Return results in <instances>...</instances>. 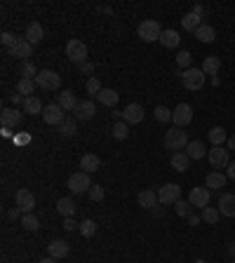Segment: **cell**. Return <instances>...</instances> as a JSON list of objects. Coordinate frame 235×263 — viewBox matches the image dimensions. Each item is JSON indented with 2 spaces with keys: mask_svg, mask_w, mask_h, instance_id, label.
<instances>
[{
  "mask_svg": "<svg viewBox=\"0 0 235 263\" xmlns=\"http://www.w3.org/2000/svg\"><path fill=\"white\" fill-rule=\"evenodd\" d=\"M186 146H188V137H186V132H183L181 127H172V129L165 132V148L179 153V150H183Z\"/></svg>",
  "mask_w": 235,
  "mask_h": 263,
  "instance_id": "cell-1",
  "label": "cell"
},
{
  "mask_svg": "<svg viewBox=\"0 0 235 263\" xmlns=\"http://www.w3.org/2000/svg\"><path fill=\"white\" fill-rule=\"evenodd\" d=\"M179 75H181V85L188 92H198V89L205 87L203 68H188V71H183V73H179Z\"/></svg>",
  "mask_w": 235,
  "mask_h": 263,
  "instance_id": "cell-2",
  "label": "cell"
},
{
  "mask_svg": "<svg viewBox=\"0 0 235 263\" xmlns=\"http://www.w3.org/2000/svg\"><path fill=\"white\" fill-rule=\"evenodd\" d=\"M66 57H68L71 63L83 66V63L87 61V45L83 40H68V45H66Z\"/></svg>",
  "mask_w": 235,
  "mask_h": 263,
  "instance_id": "cell-3",
  "label": "cell"
},
{
  "mask_svg": "<svg viewBox=\"0 0 235 263\" xmlns=\"http://www.w3.org/2000/svg\"><path fill=\"white\" fill-rule=\"evenodd\" d=\"M160 35H162V29H160V24H158L155 19H144L139 24V38L144 42L160 40Z\"/></svg>",
  "mask_w": 235,
  "mask_h": 263,
  "instance_id": "cell-4",
  "label": "cell"
},
{
  "mask_svg": "<svg viewBox=\"0 0 235 263\" xmlns=\"http://www.w3.org/2000/svg\"><path fill=\"white\" fill-rule=\"evenodd\" d=\"M68 188H71V193H75V195H80V193H89V188H92V181H89V174L87 172H75V174H71L68 176Z\"/></svg>",
  "mask_w": 235,
  "mask_h": 263,
  "instance_id": "cell-5",
  "label": "cell"
},
{
  "mask_svg": "<svg viewBox=\"0 0 235 263\" xmlns=\"http://www.w3.org/2000/svg\"><path fill=\"white\" fill-rule=\"evenodd\" d=\"M181 200V186L179 183H165L160 190H158V202L160 205H176Z\"/></svg>",
  "mask_w": 235,
  "mask_h": 263,
  "instance_id": "cell-6",
  "label": "cell"
},
{
  "mask_svg": "<svg viewBox=\"0 0 235 263\" xmlns=\"http://www.w3.org/2000/svg\"><path fill=\"white\" fill-rule=\"evenodd\" d=\"M35 85L45 92H54V89L61 87V75L54 73V71H40L38 78H35Z\"/></svg>",
  "mask_w": 235,
  "mask_h": 263,
  "instance_id": "cell-7",
  "label": "cell"
},
{
  "mask_svg": "<svg viewBox=\"0 0 235 263\" xmlns=\"http://www.w3.org/2000/svg\"><path fill=\"white\" fill-rule=\"evenodd\" d=\"M66 111L61 108V106L57 104H50V106H45V111H43V120L47 122V125H52V127H61V122L66 120Z\"/></svg>",
  "mask_w": 235,
  "mask_h": 263,
  "instance_id": "cell-8",
  "label": "cell"
},
{
  "mask_svg": "<svg viewBox=\"0 0 235 263\" xmlns=\"http://www.w3.org/2000/svg\"><path fill=\"white\" fill-rule=\"evenodd\" d=\"M209 200H212V190L207 186H198V188H191V195H188V202H191L195 209L203 211L205 207H209Z\"/></svg>",
  "mask_w": 235,
  "mask_h": 263,
  "instance_id": "cell-9",
  "label": "cell"
},
{
  "mask_svg": "<svg viewBox=\"0 0 235 263\" xmlns=\"http://www.w3.org/2000/svg\"><path fill=\"white\" fill-rule=\"evenodd\" d=\"M207 160H209V165H212L216 172H221L231 165V158H228V150L224 146H214L209 153H207Z\"/></svg>",
  "mask_w": 235,
  "mask_h": 263,
  "instance_id": "cell-10",
  "label": "cell"
},
{
  "mask_svg": "<svg viewBox=\"0 0 235 263\" xmlns=\"http://www.w3.org/2000/svg\"><path fill=\"white\" fill-rule=\"evenodd\" d=\"M191 120H193V108L188 104H179L174 111H172V122H174V127H186V125H191Z\"/></svg>",
  "mask_w": 235,
  "mask_h": 263,
  "instance_id": "cell-11",
  "label": "cell"
},
{
  "mask_svg": "<svg viewBox=\"0 0 235 263\" xmlns=\"http://www.w3.org/2000/svg\"><path fill=\"white\" fill-rule=\"evenodd\" d=\"M22 111L19 108H2L0 111V125L5 127V129H12V127H17V125H22Z\"/></svg>",
  "mask_w": 235,
  "mask_h": 263,
  "instance_id": "cell-12",
  "label": "cell"
},
{
  "mask_svg": "<svg viewBox=\"0 0 235 263\" xmlns=\"http://www.w3.org/2000/svg\"><path fill=\"white\" fill-rule=\"evenodd\" d=\"M14 200H17V207H19L24 214H31L33 207H35V195H33L29 188H19V190H17Z\"/></svg>",
  "mask_w": 235,
  "mask_h": 263,
  "instance_id": "cell-13",
  "label": "cell"
},
{
  "mask_svg": "<svg viewBox=\"0 0 235 263\" xmlns=\"http://www.w3.org/2000/svg\"><path fill=\"white\" fill-rule=\"evenodd\" d=\"M122 120L127 125H139L144 120V106L141 104H127V108L122 111Z\"/></svg>",
  "mask_w": 235,
  "mask_h": 263,
  "instance_id": "cell-14",
  "label": "cell"
},
{
  "mask_svg": "<svg viewBox=\"0 0 235 263\" xmlns=\"http://www.w3.org/2000/svg\"><path fill=\"white\" fill-rule=\"evenodd\" d=\"M96 113V108L94 104L89 101V99H83V101H78V106H75V111H73V117L75 120H92Z\"/></svg>",
  "mask_w": 235,
  "mask_h": 263,
  "instance_id": "cell-15",
  "label": "cell"
},
{
  "mask_svg": "<svg viewBox=\"0 0 235 263\" xmlns=\"http://www.w3.org/2000/svg\"><path fill=\"white\" fill-rule=\"evenodd\" d=\"M33 52V45L26 38H19L17 40V45L10 50V57H14V59H24V61H29V57H31Z\"/></svg>",
  "mask_w": 235,
  "mask_h": 263,
  "instance_id": "cell-16",
  "label": "cell"
},
{
  "mask_svg": "<svg viewBox=\"0 0 235 263\" xmlns=\"http://www.w3.org/2000/svg\"><path fill=\"white\" fill-rule=\"evenodd\" d=\"M68 252H71V247H68V242H64V240H54V242L47 244V256H52V259H66L68 256Z\"/></svg>",
  "mask_w": 235,
  "mask_h": 263,
  "instance_id": "cell-17",
  "label": "cell"
},
{
  "mask_svg": "<svg viewBox=\"0 0 235 263\" xmlns=\"http://www.w3.org/2000/svg\"><path fill=\"white\" fill-rule=\"evenodd\" d=\"M219 211L228 216V219H233L235 216V195L233 193H221V198H219Z\"/></svg>",
  "mask_w": 235,
  "mask_h": 263,
  "instance_id": "cell-18",
  "label": "cell"
},
{
  "mask_svg": "<svg viewBox=\"0 0 235 263\" xmlns=\"http://www.w3.org/2000/svg\"><path fill=\"white\" fill-rule=\"evenodd\" d=\"M57 104L61 106L66 113H73L75 106H78V99H75V94L71 89H64V92H59V96H57Z\"/></svg>",
  "mask_w": 235,
  "mask_h": 263,
  "instance_id": "cell-19",
  "label": "cell"
},
{
  "mask_svg": "<svg viewBox=\"0 0 235 263\" xmlns=\"http://www.w3.org/2000/svg\"><path fill=\"white\" fill-rule=\"evenodd\" d=\"M179 42H181V35H179V31H174V29L162 31V35H160V45H162V47L174 50V47H179Z\"/></svg>",
  "mask_w": 235,
  "mask_h": 263,
  "instance_id": "cell-20",
  "label": "cell"
},
{
  "mask_svg": "<svg viewBox=\"0 0 235 263\" xmlns=\"http://www.w3.org/2000/svg\"><path fill=\"white\" fill-rule=\"evenodd\" d=\"M99 167H101V160H99V155H94V153H87V155L80 158V169L87 172V174H94Z\"/></svg>",
  "mask_w": 235,
  "mask_h": 263,
  "instance_id": "cell-21",
  "label": "cell"
},
{
  "mask_svg": "<svg viewBox=\"0 0 235 263\" xmlns=\"http://www.w3.org/2000/svg\"><path fill=\"white\" fill-rule=\"evenodd\" d=\"M226 181H228V176H226L224 172H209L205 186H207L209 190H219V188H224L226 186Z\"/></svg>",
  "mask_w": 235,
  "mask_h": 263,
  "instance_id": "cell-22",
  "label": "cell"
},
{
  "mask_svg": "<svg viewBox=\"0 0 235 263\" xmlns=\"http://www.w3.org/2000/svg\"><path fill=\"white\" fill-rule=\"evenodd\" d=\"M43 35H45L43 26H40L38 21H33V24H29V26H26V35H24V38L31 42V45H38V42L43 40Z\"/></svg>",
  "mask_w": 235,
  "mask_h": 263,
  "instance_id": "cell-23",
  "label": "cell"
},
{
  "mask_svg": "<svg viewBox=\"0 0 235 263\" xmlns=\"http://www.w3.org/2000/svg\"><path fill=\"white\" fill-rule=\"evenodd\" d=\"M181 26H183V31H191L195 33L200 26H203V17H198L195 12H188V14H183V19H181Z\"/></svg>",
  "mask_w": 235,
  "mask_h": 263,
  "instance_id": "cell-24",
  "label": "cell"
},
{
  "mask_svg": "<svg viewBox=\"0 0 235 263\" xmlns=\"http://www.w3.org/2000/svg\"><path fill=\"white\" fill-rule=\"evenodd\" d=\"M45 106L40 104V99L38 96H26V101H24V113H29V116H43Z\"/></svg>",
  "mask_w": 235,
  "mask_h": 263,
  "instance_id": "cell-25",
  "label": "cell"
},
{
  "mask_svg": "<svg viewBox=\"0 0 235 263\" xmlns=\"http://www.w3.org/2000/svg\"><path fill=\"white\" fill-rule=\"evenodd\" d=\"M155 205H158V193L150 190V188L141 190L139 193V207H144V209H153Z\"/></svg>",
  "mask_w": 235,
  "mask_h": 263,
  "instance_id": "cell-26",
  "label": "cell"
},
{
  "mask_svg": "<svg viewBox=\"0 0 235 263\" xmlns=\"http://www.w3.org/2000/svg\"><path fill=\"white\" fill-rule=\"evenodd\" d=\"M221 71V57H205L203 59V73L205 75H216Z\"/></svg>",
  "mask_w": 235,
  "mask_h": 263,
  "instance_id": "cell-27",
  "label": "cell"
},
{
  "mask_svg": "<svg viewBox=\"0 0 235 263\" xmlns=\"http://www.w3.org/2000/svg\"><path fill=\"white\" fill-rule=\"evenodd\" d=\"M170 162H172V167L176 169V172H186V169L191 167V158L186 155V150H179V153H174Z\"/></svg>",
  "mask_w": 235,
  "mask_h": 263,
  "instance_id": "cell-28",
  "label": "cell"
},
{
  "mask_svg": "<svg viewBox=\"0 0 235 263\" xmlns=\"http://www.w3.org/2000/svg\"><path fill=\"white\" fill-rule=\"evenodd\" d=\"M57 211H59L64 219H68V216L75 214V202L71 200V198H59V200H57Z\"/></svg>",
  "mask_w": 235,
  "mask_h": 263,
  "instance_id": "cell-29",
  "label": "cell"
},
{
  "mask_svg": "<svg viewBox=\"0 0 235 263\" xmlns=\"http://www.w3.org/2000/svg\"><path fill=\"white\" fill-rule=\"evenodd\" d=\"M118 99H120V96H118L116 89H106V87H104V89H101V92L96 94V101H99V104L111 106V108L118 104Z\"/></svg>",
  "mask_w": 235,
  "mask_h": 263,
  "instance_id": "cell-30",
  "label": "cell"
},
{
  "mask_svg": "<svg viewBox=\"0 0 235 263\" xmlns=\"http://www.w3.org/2000/svg\"><path fill=\"white\" fill-rule=\"evenodd\" d=\"M205 146H203V141H188V146H186V155L191 160H203L205 158Z\"/></svg>",
  "mask_w": 235,
  "mask_h": 263,
  "instance_id": "cell-31",
  "label": "cell"
},
{
  "mask_svg": "<svg viewBox=\"0 0 235 263\" xmlns=\"http://www.w3.org/2000/svg\"><path fill=\"white\" fill-rule=\"evenodd\" d=\"M207 139L212 141V146H224V141H228V134H226L224 127H212Z\"/></svg>",
  "mask_w": 235,
  "mask_h": 263,
  "instance_id": "cell-32",
  "label": "cell"
},
{
  "mask_svg": "<svg viewBox=\"0 0 235 263\" xmlns=\"http://www.w3.org/2000/svg\"><path fill=\"white\" fill-rule=\"evenodd\" d=\"M193 35H195V38H198L200 42H214V38H216V31H214L212 26H207V24H203V26H200L198 31L193 33Z\"/></svg>",
  "mask_w": 235,
  "mask_h": 263,
  "instance_id": "cell-33",
  "label": "cell"
},
{
  "mask_svg": "<svg viewBox=\"0 0 235 263\" xmlns=\"http://www.w3.org/2000/svg\"><path fill=\"white\" fill-rule=\"evenodd\" d=\"M111 134H113V139H118V141H125V139L129 137V125L125 122V120H120V122H116V125H113Z\"/></svg>",
  "mask_w": 235,
  "mask_h": 263,
  "instance_id": "cell-34",
  "label": "cell"
},
{
  "mask_svg": "<svg viewBox=\"0 0 235 263\" xmlns=\"http://www.w3.org/2000/svg\"><path fill=\"white\" fill-rule=\"evenodd\" d=\"M59 132H61V137H75V132H78V120L75 117H66L61 127H59Z\"/></svg>",
  "mask_w": 235,
  "mask_h": 263,
  "instance_id": "cell-35",
  "label": "cell"
},
{
  "mask_svg": "<svg viewBox=\"0 0 235 263\" xmlns=\"http://www.w3.org/2000/svg\"><path fill=\"white\" fill-rule=\"evenodd\" d=\"M38 85H35V80H29V78H22L19 83H17V92L22 96H33V89H35Z\"/></svg>",
  "mask_w": 235,
  "mask_h": 263,
  "instance_id": "cell-36",
  "label": "cell"
},
{
  "mask_svg": "<svg viewBox=\"0 0 235 263\" xmlns=\"http://www.w3.org/2000/svg\"><path fill=\"white\" fill-rule=\"evenodd\" d=\"M200 216H203V221H205V223H209V226H214V223L219 221L221 211H219V207H205Z\"/></svg>",
  "mask_w": 235,
  "mask_h": 263,
  "instance_id": "cell-37",
  "label": "cell"
},
{
  "mask_svg": "<svg viewBox=\"0 0 235 263\" xmlns=\"http://www.w3.org/2000/svg\"><path fill=\"white\" fill-rule=\"evenodd\" d=\"M174 211H176V216H181V219H188L193 214V205L188 200H179L174 205Z\"/></svg>",
  "mask_w": 235,
  "mask_h": 263,
  "instance_id": "cell-38",
  "label": "cell"
},
{
  "mask_svg": "<svg viewBox=\"0 0 235 263\" xmlns=\"http://www.w3.org/2000/svg\"><path fill=\"white\" fill-rule=\"evenodd\" d=\"M19 73H22V78H29V80H35L40 71H38V68H35V66H33L31 61H24V63H22V68H19Z\"/></svg>",
  "mask_w": 235,
  "mask_h": 263,
  "instance_id": "cell-39",
  "label": "cell"
},
{
  "mask_svg": "<svg viewBox=\"0 0 235 263\" xmlns=\"http://www.w3.org/2000/svg\"><path fill=\"white\" fill-rule=\"evenodd\" d=\"M22 226L26 228V231H31V233H35L38 228H40V221L33 216V214H24L22 216Z\"/></svg>",
  "mask_w": 235,
  "mask_h": 263,
  "instance_id": "cell-40",
  "label": "cell"
},
{
  "mask_svg": "<svg viewBox=\"0 0 235 263\" xmlns=\"http://www.w3.org/2000/svg\"><path fill=\"white\" fill-rule=\"evenodd\" d=\"M78 231H80L83 237H92V235L96 233V223L92 221V219H85V221L80 223V228H78Z\"/></svg>",
  "mask_w": 235,
  "mask_h": 263,
  "instance_id": "cell-41",
  "label": "cell"
},
{
  "mask_svg": "<svg viewBox=\"0 0 235 263\" xmlns=\"http://www.w3.org/2000/svg\"><path fill=\"white\" fill-rule=\"evenodd\" d=\"M85 89H87V94H89V96H96L101 89H104V87H101V83H99V78H94V75H92V78L87 80Z\"/></svg>",
  "mask_w": 235,
  "mask_h": 263,
  "instance_id": "cell-42",
  "label": "cell"
},
{
  "mask_svg": "<svg viewBox=\"0 0 235 263\" xmlns=\"http://www.w3.org/2000/svg\"><path fill=\"white\" fill-rule=\"evenodd\" d=\"M17 40H19V38H17L14 33H10V31L0 33V42H2V47H7V50H12V47L17 45Z\"/></svg>",
  "mask_w": 235,
  "mask_h": 263,
  "instance_id": "cell-43",
  "label": "cell"
},
{
  "mask_svg": "<svg viewBox=\"0 0 235 263\" xmlns=\"http://www.w3.org/2000/svg\"><path fill=\"white\" fill-rule=\"evenodd\" d=\"M176 63H179L181 68H186V71H188V68H193V66H191V63H193V54L186 52V50H183V52H179V54H176Z\"/></svg>",
  "mask_w": 235,
  "mask_h": 263,
  "instance_id": "cell-44",
  "label": "cell"
},
{
  "mask_svg": "<svg viewBox=\"0 0 235 263\" xmlns=\"http://www.w3.org/2000/svg\"><path fill=\"white\" fill-rule=\"evenodd\" d=\"M155 120L162 122V125H165V122H172V111L165 108V106H158V108H155Z\"/></svg>",
  "mask_w": 235,
  "mask_h": 263,
  "instance_id": "cell-45",
  "label": "cell"
},
{
  "mask_svg": "<svg viewBox=\"0 0 235 263\" xmlns=\"http://www.w3.org/2000/svg\"><path fill=\"white\" fill-rule=\"evenodd\" d=\"M89 200H92V202H101V200H104V188H101L99 183H92V188H89Z\"/></svg>",
  "mask_w": 235,
  "mask_h": 263,
  "instance_id": "cell-46",
  "label": "cell"
},
{
  "mask_svg": "<svg viewBox=\"0 0 235 263\" xmlns=\"http://www.w3.org/2000/svg\"><path fill=\"white\" fill-rule=\"evenodd\" d=\"M78 228H80V223H75V219L73 216H68V219H64V231H78Z\"/></svg>",
  "mask_w": 235,
  "mask_h": 263,
  "instance_id": "cell-47",
  "label": "cell"
},
{
  "mask_svg": "<svg viewBox=\"0 0 235 263\" xmlns=\"http://www.w3.org/2000/svg\"><path fill=\"white\" fill-rule=\"evenodd\" d=\"M10 101H12V106L17 108V106H24V101H26V96H22L19 92H14V94H10Z\"/></svg>",
  "mask_w": 235,
  "mask_h": 263,
  "instance_id": "cell-48",
  "label": "cell"
},
{
  "mask_svg": "<svg viewBox=\"0 0 235 263\" xmlns=\"http://www.w3.org/2000/svg\"><path fill=\"white\" fill-rule=\"evenodd\" d=\"M80 71H83V73H87L89 78H92V73H94V63H92V61H85L83 66H80Z\"/></svg>",
  "mask_w": 235,
  "mask_h": 263,
  "instance_id": "cell-49",
  "label": "cell"
},
{
  "mask_svg": "<svg viewBox=\"0 0 235 263\" xmlns=\"http://www.w3.org/2000/svg\"><path fill=\"white\" fill-rule=\"evenodd\" d=\"M31 141V134H17L14 137V144H29Z\"/></svg>",
  "mask_w": 235,
  "mask_h": 263,
  "instance_id": "cell-50",
  "label": "cell"
},
{
  "mask_svg": "<svg viewBox=\"0 0 235 263\" xmlns=\"http://www.w3.org/2000/svg\"><path fill=\"white\" fill-rule=\"evenodd\" d=\"M226 176H228V179H233V181H235V162H231V165L226 167Z\"/></svg>",
  "mask_w": 235,
  "mask_h": 263,
  "instance_id": "cell-51",
  "label": "cell"
},
{
  "mask_svg": "<svg viewBox=\"0 0 235 263\" xmlns=\"http://www.w3.org/2000/svg\"><path fill=\"white\" fill-rule=\"evenodd\" d=\"M200 221H203V216H198V214H191V216H188V223H191V226H200Z\"/></svg>",
  "mask_w": 235,
  "mask_h": 263,
  "instance_id": "cell-52",
  "label": "cell"
},
{
  "mask_svg": "<svg viewBox=\"0 0 235 263\" xmlns=\"http://www.w3.org/2000/svg\"><path fill=\"white\" fill-rule=\"evenodd\" d=\"M7 216L14 221V219H19V216H22V209H19V207H14V209H10V214H7Z\"/></svg>",
  "mask_w": 235,
  "mask_h": 263,
  "instance_id": "cell-53",
  "label": "cell"
},
{
  "mask_svg": "<svg viewBox=\"0 0 235 263\" xmlns=\"http://www.w3.org/2000/svg\"><path fill=\"white\" fill-rule=\"evenodd\" d=\"M193 12H195L198 17H203V14H205V7H203V5H195V7H193Z\"/></svg>",
  "mask_w": 235,
  "mask_h": 263,
  "instance_id": "cell-54",
  "label": "cell"
},
{
  "mask_svg": "<svg viewBox=\"0 0 235 263\" xmlns=\"http://www.w3.org/2000/svg\"><path fill=\"white\" fill-rule=\"evenodd\" d=\"M153 216H155V219H160V216H162V209H160V207H158V205L153 207Z\"/></svg>",
  "mask_w": 235,
  "mask_h": 263,
  "instance_id": "cell-55",
  "label": "cell"
},
{
  "mask_svg": "<svg viewBox=\"0 0 235 263\" xmlns=\"http://www.w3.org/2000/svg\"><path fill=\"white\" fill-rule=\"evenodd\" d=\"M226 144H228V148H231V150H235V134H233V137H228V141H226Z\"/></svg>",
  "mask_w": 235,
  "mask_h": 263,
  "instance_id": "cell-56",
  "label": "cell"
},
{
  "mask_svg": "<svg viewBox=\"0 0 235 263\" xmlns=\"http://www.w3.org/2000/svg\"><path fill=\"white\" fill-rule=\"evenodd\" d=\"M38 263H57V259H52V256H47V259H43V261H38Z\"/></svg>",
  "mask_w": 235,
  "mask_h": 263,
  "instance_id": "cell-57",
  "label": "cell"
},
{
  "mask_svg": "<svg viewBox=\"0 0 235 263\" xmlns=\"http://www.w3.org/2000/svg\"><path fill=\"white\" fill-rule=\"evenodd\" d=\"M228 249H231V254L235 256V242H231V247H228Z\"/></svg>",
  "mask_w": 235,
  "mask_h": 263,
  "instance_id": "cell-58",
  "label": "cell"
},
{
  "mask_svg": "<svg viewBox=\"0 0 235 263\" xmlns=\"http://www.w3.org/2000/svg\"><path fill=\"white\" fill-rule=\"evenodd\" d=\"M195 263H209V261H203V259H198V261H195Z\"/></svg>",
  "mask_w": 235,
  "mask_h": 263,
  "instance_id": "cell-59",
  "label": "cell"
},
{
  "mask_svg": "<svg viewBox=\"0 0 235 263\" xmlns=\"http://www.w3.org/2000/svg\"><path fill=\"white\" fill-rule=\"evenodd\" d=\"M233 263H235V259H233Z\"/></svg>",
  "mask_w": 235,
  "mask_h": 263,
  "instance_id": "cell-60",
  "label": "cell"
}]
</instances>
